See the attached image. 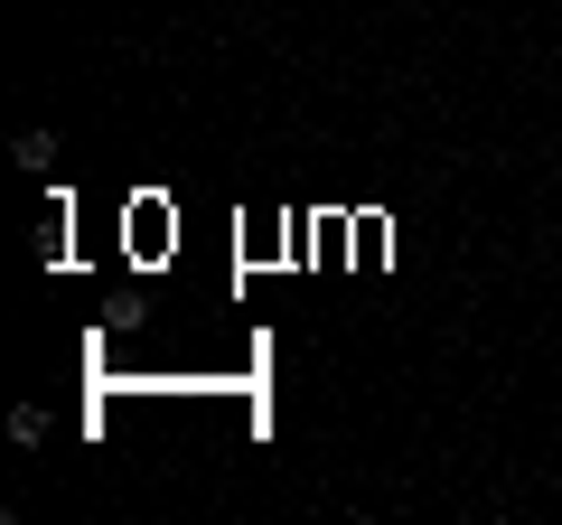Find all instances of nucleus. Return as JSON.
Masks as SVG:
<instances>
[{
  "instance_id": "obj_1",
  "label": "nucleus",
  "mask_w": 562,
  "mask_h": 525,
  "mask_svg": "<svg viewBox=\"0 0 562 525\" xmlns=\"http://www.w3.org/2000/svg\"><path fill=\"white\" fill-rule=\"evenodd\" d=\"M10 160H20L29 179H47V169H57V132H20V142H10Z\"/></svg>"
}]
</instances>
